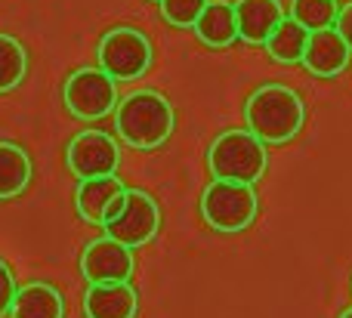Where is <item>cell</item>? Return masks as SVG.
<instances>
[{
    "mask_svg": "<svg viewBox=\"0 0 352 318\" xmlns=\"http://www.w3.org/2000/svg\"><path fill=\"white\" fill-rule=\"evenodd\" d=\"M244 121L266 146H285L303 130L306 102L287 84H263L244 105Z\"/></svg>",
    "mask_w": 352,
    "mask_h": 318,
    "instance_id": "1",
    "label": "cell"
},
{
    "mask_svg": "<svg viewBox=\"0 0 352 318\" xmlns=\"http://www.w3.org/2000/svg\"><path fill=\"white\" fill-rule=\"evenodd\" d=\"M173 105L158 90H133L115 105V130L121 142L140 152L164 146L173 133Z\"/></svg>",
    "mask_w": 352,
    "mask_h": 318,
    "instance_id": "2",
    "label": "cell"
},
{
    "mask_svg": "<svg viewBox=\"0 0 352 318\" xmlns=\"http://www.w3.org/2000/svg\"><path fill=\"white\" fill-rule=\"evenodd\" d=\"M266 142L256 139L250 130H226L210 142V152H207V167L213 179L256 185L266 173Z\"/></svg>",
    "mask_w": 352,
    "mask_h": 318,
    "instance_id": "3",
    "label": "cell"
},
{
    "mask_svg": "<svg viewBox=\"0 0 352 318\" xmlns=\"http://www.w3.org/2000/svg\"><path fill=\"white\" fill-rule=\"evenodd\" d=\"M256 210H260V198L250 183L213 179L201 195V216L213 232H244L256 220Z\"/></svg>",
    "mask_w": 352,
    "mask_h": 318,
    "instance_id": "4",
    "label": "cell"
},
{
    "mask_svg": "<svg viewBox=\"0 0 352 318\" xmlns=\"http://www.w3.org/2000/svg\"><path fill=\"white\" fill-rule=\"evenodd\" d=\"M96 59L109 78L115 80H136L152 65V41L140 28L118 25L99 37Z\"/></svg>",
    "mask_w": 352,
    "mask_h": 318,
    "instance_id": "5",
    "label": "cell"
},
{
    "mask_svg": "<svg viewBox=\"0 0 352 318\" xmlns=\"http://www.w3.org/2000/svg\"><path fill=\"white\" fill-rule=\"evenodd\" d=\"M62 102L78 121H102L118 105V80L102 68H78L62 87Z\"/></svg>",
    "mask_w": 352,
    "mask_h": 318,
    "instance_id": "6",
    "label": "cell"
},
{
    "mask_svg": "<svg viewBox=\"0 0 352 318\" xmlns=\"http://www.w3.org/2000/svg\"><path fill=\"white\" fill-rule=\"evenodd\" d=\"M105 235L121 245H127L130 251L148 245L161 229V210L148 192L142 189H127L124 192V207L118 210V216H111L109 223H102Z\"/></svg>",
    "mask_w": 352,
    "mask_h": 318,
    "instance_id": "7",
    "label": "cell"
},
{
    "mask_svg": "<svg viewBox=\"0 0 352 318\" xmlns=\"http://www.w3.org/2000/svg\"><path fill=\"white\" fill-rule=\"evenodd\" d=\"M65 164L72 177L90 179V177H111L121 167V146L115 136L102 130H84L78 133L65 148Z\"/></svg>",
    "mask_w": 352,
    "mask_h": 318,
    "instance_id": "8",
    "label": "cell"
},
{
    "mask_svg": "<svg viewBox=\"0 0 352 318\" xmlns=\"http://www.w3.org/2000/svg\"><path fill=\"white\" fill-rule=\"evenodd\" d=\"M133 269H136V260H133V251L121 241L102 238L90 241L80 253V275L87 278L90 284H109V282H130L133 278Z\"/></svg>",
    "mask_w": 352,
    "mask_h": 318,
    "instance_id": "9",
    "label": "cell"
},
{
    "mask_svg": "<svg viewBox=\"0 0 352 318\" xmlns=\"http://www.w3.org/2000/svg\"><path fill=\"white\" fill-rule=\"evenodd\" d=\"M352 59L349 43L340 37V31L331 25V28H318L309 31V41H306V53H303V68L316 78H337L340 71H346Z\"/></svg>",
    "mask_w": 352,
    "mask_h": 318,
    "instance_id": "10",
    "label": "cell"
},
{
    "mask_svg": "<svg viewBox=\"0 0 352 318\" xmlns=\"http://www.w3.org/2000/svg\"><path fill=\"white\" fill-rule=\"evenodd\" d=\"M127 192V185L111 173V177H90L78 179V192H74V207H78L80 220L90 226H102L109 207Z\"/></svg>",
    "mask_w": 352,
    "mask_h": 318,
    "instance_id": "11",
    "label": "cell"
},
{
    "mask_svg": "<svg viewBox=\"0 0 352 318\" xmlns=\"http://www.w3.org/2000/svg\"><path fill=\"white\" fill-rule=\"evenodd\" d=\"M136 309H140V297L130 288V282L90 284L84 294L87 318H136Z\"/></svg>",
    "mask_w": 352,
    "mask_h": 318,
    "instance_id": "12",
    "label": "cell"
},
{
    "mask_svg": "<svg viewBox=\"0 0 352 318\" xmlns=\"http://www.w3.org/2000/svg\"><path fill=\"white\" fill-rule=\"evenodd\" d=\"M232 6H235L238 41L244 43H266V37L285 19L281 0H235Z\"/></svg>",
    "mask_w": 352,
    "mask_h": 318,
    "instance_id": "13",
    "label": "cell"
},
{
    "mask_svg": "<svg viewBox=\"0 0 352 318\" xmlns=\"http://www.w3.org/2000/svg\"><path fill=\"white\" fill-rule=\"evenodd\" d=\"M10 318H65V300L50 282H28L12 297Z\"/></svg>",
    "mask_w": 352,
    "mask_h": 318,
    "instance_id": "14",
    "label": "cell"
},
{
    "mask_svg": "<svg viewBox=\"0 0 352 318\" xmlns=\"http://www.w3.org/2000/svg\"><path fill=\"white\" fill-rule=\"evenodd\" d=\"M195 34L201 43L213 49L232 47L238 41V25H235V6L229 0H207V6L201 10V16L195 19Z\"/></svg>",
    "mask_w": 352,
    "mask_h": 318,
    "instance_id": "15",
    "label": "cell"
},
{
    "mask_svg": "<svg viewBox=\"0 0 352 318\" xmlns=\"http://www.w3.org/2000/svg\"><path fill=\"white\" fill-rule=\"evenodd\" d=\"M34 177L28 152L19 142H0V201L19 198Z\"/></svg>",
    "mask_w": 352,
    "mask_h": 318,
    "instance_id": "16",
    "label": "cell"
},
{
    "mask_svg": "<svg viewBox=\"0 0 352 318\" xmlns=\"http://www.w3.org/2000/svg\"><path fill=\"white\" fill-rule=\"evenodd\" d=\"M306 41H309V28H303L300 22H294L291 16H285L278 22V28L266 37L263 47L269 49L275 62H285V65H294V62L303 59L306 53Z\"/></svg>",
    "mask_w": 352,
    "mask_h": 318,
    "instance_id": "17",
    "label": "cell"
},
{
    "mask_svg": "<svg viewBox=\"0 0 352 318\" xmlns=\"http://www.w3.org/2000/svg\"><path fill=\"white\" fill-rule=\"evenodd\" d=\"M28 74V53L22 41L12 34H0V93H12Z\"/></svg>",
    "mask_w": 352,
    "mask_h": 318,
    "instance_id": "18",
    "label": "cell"
},
{
    "mask_svg": "<svg viewBox=\"0 0 352 318\" xmlns=\"http://www.w3.org/2000/svg\"><path fill=\"white\" fill-rule=\"evenodd\" d=\"M337 12H340L337 0H291V19L309 31L331 28L337 22Z\"/></svg>",
    "mask_w": 352,
    "mask_h": 318,
    "instance_id": "19",
    "label": "cell"
},
{
    "mask_svg": "<svg viewBox=\"0 0 352 318\" xmlns=\"http://www.w3.org/2000/svg\"><path fill=\"white\" fill-rule=\"evenodd\" d=\"M158 6L164 22H170L173 28H192L195 19L207 6V0H158Z\"/></svg>",
    "mask_w": 352,
    "mask_h": 318,
    "instance_id": "20",
    "label": "cell"
},
{
    "mask_svg": "<svg viewBox=\"0 0 352 318\" xmlns=\"http://www.w3.org/2000/svg\"><path fill=\"white\" fill-rule=\"evenodd\" d=\"M19 284H16V275H12V269L6 266V260H0V315L10 313L12 306V297H16Z\"/></svg>",
    "mask_w": 352,
    "mask_h": 318,
    "instance_id": "21",
    "label": "cell"
},
{
    "mask_svg": "<svg viewBox=\"0 0 352 318\" xmlns=\"http://www.w3.org/2000/svg\"><path fill=\"white\" fill-rule=\"evenodd\" d=\"M334 28L340 31V37L349 43V49H352V3H346L340 12H337V22H334Z\"/></svg>",
    "mask_w": 352,
    "mask_h": 318,
    "instance_id": "22",
    "label": "cell"
},
{
    "mask_svg": "<svg viewBox=\"0 0 352 318\" xmlns=\"http://www.w3.org/2000/svg\"><path fill=\"white\" fill-rule=\"evenodd\" d=\"M340 318H352V309H346V313H343Z\"/></svg>",
    "mask_w": 352,
    "mask_h": 318,
    "instance_id": "23",
    "label": "cell"
},
{
    "mask_svg": "<svg viewBox=\"0 0 352 318\" xmlns=\"http://www.w3.org/2000/svg\"><path fill=\"white\" fill-rule=\"evenodd\" d=\"M155 3H158V0H155Z\"/></svg>",
    "mask_w": 352,
    "mask_h": 318,
    "instance_id": "24",
    "label": "cell"
}]
</instances>
